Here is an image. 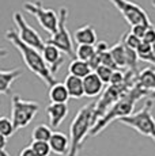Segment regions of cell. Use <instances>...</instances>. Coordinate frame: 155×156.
Returning a JSON list of instances; mask_svg holds the SVG:
<instances>
[{
    "mask_svg": "<svg viewBox=\"0 0 155 156\" xmlns=\"http://www.w3.org/2000/svg\"><path fill=\"white\" fill-rule=\"evenodd\" d=\"M46 114L49 118V124L52 128H59L68 115L67 103H50L46 107Z\"/></svg>",
    "mask_w": 155,
    "mask_h": 156,
    "instance_id": "cell-12",
    "label": "cell"
},
{
    "mask_svg": "<svg viewBox=\"0 0 155 156\" xmlns=\"http://www.w3.org/2000/svg\"><path fill=\"white\" fill-rule=\"evenodd\" d=\"M13 18H14V22H15L18 30H19V31H18V35H19L20 40H22L26 45H29V46H31V48H34V49L40 50V52H42L46 42L37 33V30H35L34 27H31V26L26 22V19L23 18V15L20 12H18V11L14 12Z\"/></svg>",
    "mask_w": 155,
    "mask_h": 156,
    "instance_id": "cell-9",
    "label": "cell"
},
{
    "mask_svg": "<svg viewBox=\"0 0 155 156\" xmlns=\"http://www.w3.org/2000/svg\"><path fill=\"white\" fill-rule=\"evenodd\" d=\"M101 55H102V65H106V67L112 68L113 71H120L117 67V64H116L114 58H113L112 53H110V49L105 53H101Z\"/></svg>",
    "mask_w": 155,
    "mask_h": 156,
    "instance_id": "cell-29",
    "label": "cell"
},
{
    "mask_svg": "<svg viewBox=\"0 0 155 156\" xmlns=\"http://www.w3.org/2000/svg\"><path fill=\"white\" fill-rule=\"evenodd\" d=\"M20 75H22V72H20L19 68L0 71V94H3V95L8 94L13 83L15 82Z\"/></svg>",
    "mask_w": 155,
    "mask_h": 156,
    "instance_id": "cell-17",
    "label": "cell"
},
{
    "mask_svg": "<svg viewBox=\"0 0 155 156\" xmlns=\"http://www.w3.org/2000/svg\"><path fill=\"white\" fill-rule=\"evenodd\" d=\"M150 92L143 90L142 87H139L136 84L131 91H128L127 94L121 98L117 103H114L112 107L109 109V112L105 114L101 119H98L97 124L93 126L90 132V136L94 137L97 134H99L109 124H112L113 121H118V119L124 118V117H129L132 115L133 109H135V105L138 103V101H140L142 98L148 97Z\"/></svg>",
    "mask_w": 155,
    "mask_h": 156,
    "instance_id": "cell-2",
    "label": "cell"
},
{
    "mask_svg": "<svg viewBox=\"0 0 155 156\" xmlns=\"http://www.w3.org/2000/svg\"><path fill=\"white\" fill-rule=\"evenodd\" d=\"M110 53H112L113 58H114L116 64H117L118 69H131V71H138V61L139 57L136 50H132L124 45L123 41H118L116 45L110 48Z\"/></svg>",
    "mask_w": 155,
    "mask_h": 156,
    "instance_id": "cell-10",
    "label": "cell"
},
{
    "mask_svg": "<svg viewBox=\"0 0 155 156\" xmlns=\"http://www.w3.org/2000/svg\"><path fill=\"white\" fill-rule=\"evenodd\" d=\"M153 5H154V7H155V0H153Z\"/></svg>",
    "mask_w": 155,
    "mask_h": 156,
    "instance_id": "cell-33",
    "label": "cell"
},
{
    "mask_svg": "<svg viewBox=\"0 0 155 156\" xmlns=\"http://www.w3.org/2000/svg\"><path fill=\"white\" fill-rule=\"evenodd\" d=\"M109 2L114 4V7L121 12L124 19L131 25V27L135 25H140V23L153 25L148 14L136 3L129 2V0H109Z\"/></svg>",
    "mask_w": 155,
    "mask_h": 156,
    "instance_id": "cell-8",
    "label": "cell"
},
{
    "mask_svg": "<svg viewBox=\"0 0 155 156\" xmlns=\"http://www.w3.org/2000/svg\"><path fill=\"white\" fill-rule=\"evenodd\" d=\"M136 53H138L139 60L151 62L153 65H155V50L153 49V46H151L150 44L143 41V42L140 44V46L138 48V50H136Z\"/></svg>",
    "mask_w": 155,
    "mask_h": 156,
    "instance_id": "cell-22",
    "label": "cell"
},
{
    "mask_svg": "<svg viewBox=\"0 0 155 156\" xmlns=\"http://www.w3.org/2000/svg\"><path fill=\"white\" fill-rule=\"evenodd\" d=\"M95 107L97 102H91L88 105H85L76 115L74 117L72 122L70 125V152L67 156H78L86 137L90 136V132L95 125Z\"/></svg>",
    "mask_w": 155,
    "mask_h": 156,
    "instance_id": "cell-3",
    "label": "cell"
},
{
    "mask_svg": "<svg viewBox=\"0 0 155 156\" xmlns=\"http://www.w3.org/2000/svg\"><path fill=\"white\" fill-rule=\"evenodd\" d=\"M143 41L147 42V44H150L151 46H153V49L155 50V26H151V27L148 29L147 34H146V37H144Z\"/></svg>",
    "mask_w": 155,
    "mask_h": 156,
    "instance_id": "cell-30",
    "label": "cell"
},
{
    "mask_svg": "<svg viewBox=\"0 0 155 156\" xmlns=\"http://www.w3.org/2000/svg\"><path fill=\"white\" fill-rule=\"evenodd\" d=\"M151 26H154V25H144V23H140V25H135V26H132V30H131V33L132 34H135L138 38H140V40H144V37H146V34H147V31H148V29L151 27Z\"/></svg>",
    "mask_w": 155,
    "mask_h": 156,
    "instance_id": "cell-28",
    "label": "cell"
},
{
    "mask_svg": "<svg viewBox=\"0 0 155 156\" xmlns=\"http://www.w3.org/2000/svg\"><path fill=\"white\" fill-rule=\"evenodd\" d=\"M40 105L34 101L22 99L19 95L13 97V109H11V119L14 122L15 130L26 128L35 118Z\"/></svg>",
    "mask_w": 155,
    "mask_h": 156,
    "instance_id": "cell-5",
    "label": "cell"
},
{
    "mask_svg": "<svg viewBox=\"0 0 155 156\" xmlns=\"http://www.w3.org/2000/svg\"><path fill=\"white\" fill-rule=\"evenodd\" d=\"M74 41L78 45H97L98 35L95 29L91 25H85L74 33Z\"/></svg>",
    "mask_w": 155,
    "mask_h": 156,
    "instance_id": "cell-14",
    "label": "cell"
},
{
    "mask_svg": "<svg viewBox=\"0 0 155 156\" xmlns=\"http://www.w3.org/2000/svg\"><path fill=\"white\" fill-rule=\"evenodd\" d=\"M95 55H97V48L94 45H78L76 58L90 62Z\"/></svg>",
    "mask_w": 155,
    "mask_h": 156,
    "instance_id": "cell-23",
    "label": "cell"
},
{
    "mask_svg": "<svg viewBox=\"0 0 155 156\" xmlns=\"http://www.w3.org/2000/svg\"><path fill=\"white\" fill-rule=\"evenodd\" d=\"M124 42V45L127 48H129V49H132V50H138V48L140 46V44L143 42L140 38H138L135 34H132L131 31H128V33H125V34L123 35V40H121Z\"/></svg>",
    "mask_w": 155,
    "mask_h": 156,
    "instance_id": "cell-26",
    "label": "cell"
},
{
    "mask_svg": "<svg viewBox=\"0 0 155 156\" xmlns=\"http://www.w3.org/2000/svg\"><path fill=\"white\" fill-rule=\"evenodd\" d=\"M67 16H68V10L65 7L60 8L59 12V29L53 35L45 41L46 44L53 45V46L59 48L63 53H65L68 57H72L75 60L76 57V49H74V42L70 31L67 29Z\"/></svg>",
    "mask_w": 155,
    "mask_h": 156,
    "instance_id": "cell-6",
    "label": "cell"
},
{
    "mask_svg": "<svg viewBox=\"0 0 155 156\" xmlns=\"http://www.w3.org/2000/svg\"><path fill=\"white\" fill-rule=\"evenodd\" d=\"M49 145L53 154H56L59 156H67L68 152H70L71 141L61 132H53L52 137L49 140Z\"/></svg>",
    "mask_w": 155,
    "mask_h": 156,
    "instance_id": "cell-13",
    "label": "cell"
},
{
    "mask_svg": "<svg viewBox=\"0 0 155 156\" xmlns=\"http://www.w3.org/2000/svg\"><path fill=\"white\" fill-rule=\"evenodd\" d=\"M136 84L142 87L143 90H146V91H148L150 94L155 91V69L144 68L143 71H140L138 79H136Z\"/></svg>",
    "mask_w": 155,
    "mask_h": 156,
    "instance_id": "cell-18",
    "label": "cell"
},
{
    "mask_svg": "<svg viewBox=\"0 0 155 156\" xmlns=\"http://www.w3.org/2000/svg\"><path fill=\"white\" fill-rule=\"evenodd\" d=\"M5 38L19 50V55L22 56V60H23V62H25V65L33 73L37 75L40 79H42L46 86L52 87V86L57 84L59 82L52 75V72H50L49 67L46 65L45 60H44V57H42V53H41L40 50L26 45L19 38L18 33L14 31V30H8V31L5 33Z\"/></svg>",
    "mask_w": 155,
    "mask_h": 156,
    "instance_id": "cell-1",
    "label": "cell"
},
{
    "mask_svg": "<svg viewBox=\"0 0 155 156\" xmlns=\"http://www.w3.org/2000/svg\"><path fill=\"white\" fill-rule=\"evenodd\" d=\"M70 98V92H68L64 83H57L49 88L50 103H67Z\"/></svg>",
    "mask_w": 155,
    "mask_h": 156,
    "instance_id": "cell-20",
    "label": "cell"
},
{
    "mask_svg": "<svg viewBox=\"0 0 155 156\" xmlns=\"http://www.w3.org/2000/svg\"><path fill=\"white\" fill-rule=\"evenodd\" d=\"M23 8L30 15L35 16L40 26L48 34L53 35L59 29V15L55 12V10L44 8L41 0H29L23 3Z\"/></svg>",
    "mask_w": 155,
    "mask_h": 156,
    "instance_id": "cell-7",
    "label": "cell"
},
{
    "mask_svg": "<svg viewBox=\"0 0 155 156\" xmlns=\"http://www.w3.org/2000/svg\"><path fill=\"white\" fill-rule=\"evenodd\" d=\"M148 97H150V99H151V101H155V91L151 92V94L148 95Z\"/></svg>",
    "mask_w": 155,
    "mask_h": 156,
    "instance_id": "cell-32",
    "label": "cell"
},
{
    "mask_svg": "<svg viewBox=\"0 0 155 156\" xmlns=\"http://www.w3.org/2000/svg\"><path fill=\"white\" fill-rule=\"evenodd\" d=\"M151 109H153V101L148 99L139 112L118 119V122L132 128L142 136L150 137L153 139V141H155V118L151 113Z\"/></svg>",
    "mask_w": 155,
    "mask_h": 156,
    "instance_id": "cell-4",
    "label": "cell"
},
{
    "mask_svg": "<svg viewBox=\"0 0 155 156\" xmlns=\"http://www.w3.org/2000/svg\"><path fill=\"white\" fill-rule=\"evenodd\" d=\"M52 134H53V132H52V129H50V126H48L45 124H40L33 129L31 140L33 141H48L49 143Z\"/></svg>",
    "mask_w": 155,
    "mask_h": 156,
    "instance_id": "cell-21",
    "label": "cell"
},
{
    "mask_svg": "<svg viewBox=\"0 0 155 156\" xmlns=\"http://www.w3.org/2000/svg\"><path fill=\"white\" fill-rule=\"evenodd\" d=\"M41 53H42V57H44V60H45L46 65L49 67L52 75L55 76V73H57V71L60 69V67L63 65L64 58L67 55L63 53L59 48L53 46V45H49V44L45 45V48H44V50Z\"/></svg>",
    "mask_w": 155,
    "mask_h": 156,
    "instance_id": "cell-11",
    "label": "cell"
},
{
    "mask_svg": "<svg viewBox=\"0 0 155 156\" xmlns=\"http://www.w3.org/2000/svg\"><path fill=\"white\" fill-rule=\"evenodd\" d=\"M18 156H37V155H35V152L33 151L31 147L29 145V147H25V148H23L22 151L18 154Z\"/></svg>",
    "mask_w": 155,
    "mask_h": 156,
    "instance_id": "cell-31",
    "label": "cell"
},
{
    "mask_svg": "<svg viewBox=\"0 0 155 156\" xmlns=\"http://www.w3.org/2000/svg\"><path fill=\"white\" fill-rule=\"evenodd\" d=\"M83 86H85L86 97L94 98V97H98V95L102 92L105 83L99 79V76H98L95 72H93V73H90L88 76H86L85 79H83Z\"/></svg>",
    "mask_w": 155,
    "mask_h": 156,
    "instance_id": "cell-15",
    "label": "cell"
},
{
    "mask_svg": "<svg viewBox=\"0 0 155 156\" xmlns=\"http://www.w3.org/2000/svg\"><path fill=\"white\" fill-rule=\"evenodd\" d=\"M15 126H14V122L11 118L8 117H2L0 118V134L4 139H8L11 137L14 133H15Z\"/></svg>",
    "mask_w": 155,
    "mask_h": 156,
    "instance_id": "cell-24",
    "label": "cell"
},
{
    "mask_svg": "<svg viewBox=\"0 0 155 156\" xmlns=\"http://www.w3.org/2000/svg\"><path fill=\"white\" fill-rule=\"evenodd\" d=\"M68 72H70V75H74V76L80 77V79H85L86 76L93 73L94 71H93V68H91L90 62L75 58L70 62V65H68Z\"/></svg>",
    "mask_w": 155,
    "mask_h": 156,
    "instance_id": "cell-19",
    "label": "cell"
},
{
    "mask_svg": "<svg viewBox=\"0 0 155 156\" xmlns=\"http://www.w3.org/2000/svg\"><path fill=\"white\" fill-rule=\"evenodd\" d=\"M95 73L99 76V79L102 80L105 84H110V80H112V76H113V73H114L116 71H113L112 68H109V67H106V65H99V67L97 68V69L94 71Z\"/></svg>",
    "mask_w": 155,
    "mask_h": 156,
    "instance_id": "cell-27",
    "label": "cell"
},
{
    "mask_svg": "<svg viewBox=\"0 0 155 156\" xmlns=\"http://www.w3.org/2000/svg\"><path fill=\"white\" fill-rule=\"evenodd\" d=\"M64 84H65V87H67L71 98L80 99V98L86 97L85 95V86H83V79L68 73V76L64 79Z\"/></svg>",
    "mask_w": 155,
    "mask_h": 156,
    "instance_id": "cell-16",
    "label": "cell"
},
{
    "mask_svg": "<svg viewBox=\"0 0 155 156\" xmlns=\"http://www.w3.org/2000/svg\"><path fill=\"white\" fill-rule=\"evenodd\" d=\"M30 147L33 148V151L35 152L37 156H49L52 149L48 141H31Z\"/></svg>",
    "mask_w": 155,
    "mask_h": 156,
    "instance_id": "cell-25",
    "label": "cell"
}]
</instances>
